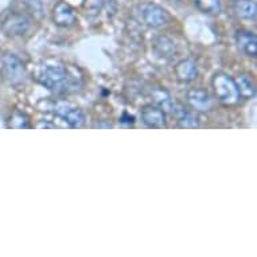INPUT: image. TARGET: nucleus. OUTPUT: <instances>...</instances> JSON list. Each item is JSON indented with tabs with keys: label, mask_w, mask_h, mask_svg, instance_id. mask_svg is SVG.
<instances>
[{
	"label": "nucleus",
	"mask_w": 257,
	"mask_h": 257,
	"mask_svg": "<svg viewBox=\"0 0 257 257\" xmlns=\"http://www.w3.org/2000/svg\"><path fill=\"white\" fill-rule=\"evenodd\" d=\"M34 78L55 94H66L81 89L80 78L70 73L62 63H43L35 69Z\"/></svg>",
	"instance_id": "nucleus-1"
},
{
	"label": "nucleus",
	"mask_w": 257,
	"mask_h": 257,
	"mask_svg": "<svg viewBox=\"0 0 257 257\" xmlns=\"http://www.w3.org/2000/svg\"><path fill=\"white\" fill-rule=\"evenodd\" d=\"M211 88L217 100L223 105H237L241 101V94L236 81L225 73H217L211 80Z\"/></svg>",
	"instance_id": "nucleus-2"
},
{
	"label": "nucleus",
	"mask_w": 257,
	"mask_h": 257,
	"mask_svg": "<svg viewBox=\"0 0 257 257\" xmlns=\"http://www.w3.org/2000/svg\"><path fill=\"white\" fill-rule=\"evenodd\" d=\"M139 15L142 21L152 29H160L169 25L170 14L163 7L155 3H143L139 6Z\"/></svg>",
	"instance_id": "nucleus-3"
},
{
	"label": "nucleus",
	"mask_w": 257,
	"mask_h": 257,
	"mask_svg": "<svg viewBox=\"0 0 257 257\" xmlns=\"http://www.w3.org/2000/svg\"><path fill=\"white\" fill-rule=\"evenodd\" d=\"M55 114H58L59 117L63 118L72 128H82L86 122V116L80 108L69 104L65 101L53 102V108Z\"/></svg>",
	"instance_id": "nucleus-4"
},
{
	"label": "nucleus",
	"mask_w": 257,
	"mask_h": 257,
	"mask_svg": "<svg viewBox=\"0 0 257 257\" xmlns=\"http://www.w3.org/2000/svg\"><path fill=\"white\" fill-rule=\"evenodd\" d=\"M31 23V19L25 14H10L2 23V29L5 30L6 34L11 37H22L29 33Z\"/></svg>",
	"instance_id": "nucleus-5"
},
{
	"label": "nucleus",
	"mask_w": 257,
	"mask_h": 257,
	"mask_svg": "<svg viewBox=\"0 0 257 257\" xmlns=\"http://www.w3.org/2000/svg\"><path fill=\"white\" fill-rule=\"evenodd\" d=\"M3 74L11 84L23 82L26 77V70L21 59L15 55H6L3 58Z\"/></svg>",
	"instance_id": "nucleus-6"
},
{
	"label": "nucleus",
	"mask_w": 257,
	"mask_h": 257,
	"mask_svg": "<svg viewBox=\"0 0 257 257\" xmlns=\"http://www.w3.org/2000/svg\"><path fill=\"white\" fill-rule=\"evenodd\" d=\"M51 19L54 22L55 26L58 27H72L77 22V17L74 10L70 5H68L66 2H58L57 5L53 7L51 11Z\"/></svg>",
	"instance_id": "nucleus-7"
},
{
	"label": "nucleus",
	"mask_w": 257,
	"mask_h": 257,
	"mask_svg": "<svg viewBox=\"0 0 257 257\" xmlns=\"http://www.w3.org/2000/svg\"><path fill=\"white\" fill-rule=\"evenodd\" d=\"M237 49L249 58H254L257 55V37L250 31L238 30L234 34Z\"/></svg>",
	"instance_id": "nucleus-8"
},
{
	"label": "nucleus",
	"mask_w": 257,
	"mask_h": 257,
	"mask_svg": "<svg viewBox=\"0 0 257 257\" xmlns=\"http://www.w3.org/2000/svg\"><path fill=\"white\" fill-rule=\"evenodd\" d=\"M187 102L193 109L198 112H207L213 106V98L203 89H191L187 93Z\"/></svg>",
	"instance_id": "nucleus-9"
},
{
	"label": "nucleus",
	"mask_w": 257,
	"mask_h": 257,
	"mask_svg": "<svg viewBox=\"0 0 257 257\" xmlns=\"http://www.w3.org/2000/svg\"><path fill=\"white\" fill-rule=\"evenodd\" d=\"M140 116H142V121L148 128H163V126H166V112L160 109L159 106H144L140 112Z\"/></svg>",
	"instance_id": "nucleus-10"
},
{
	"label": "nucleus",
	"mask_w": 257,
	"mask_h": 257,
	"mask_svg": "<svg viewBox=\"0 0 257 257\" xmlns=\"http://www.w3.org/2000/svg\"><path fill=\"white\" fill-rule=\"evenodd\" d=\"M174 73H175V78L179 82L187 84V82H191V81H194L197 78L198 66L193 59H183V61L177 63V66L174 69Z\"/></svg>",
	"instance_id": "nucleus-11"
},
{
	"label": "nucleus",
	"mask_w": 257,
	"mask_h": 257,
	"mask_svg": "<svg viewBox=\"0 0 257 257\" xmlns=\"http://www.w3.org/2000/svg\"><path fill=\"white\" fill-rule=\"evenodd\" d=\"M152 50L159 58L170 59L177 53V46L173 39H170L169 37H165V35H159L152 41Z\"/></svg>",
	"instance_id": "nucleus-12"
},
{
	"label": "nucleus",
	"mask_w": 257,
	"mask_h": 257,
	"mask_svg": "<svg viewBox=\"0 0 257 257\" xmlns=\"http://www.w3.org/2000/svg\"><path fill=\"white\" fill-rule=\"evenodd\" d=\"M232 10L244 21H256L257 6L253 0H233Z\"/></svg>",
	"instance_id": "nucleus-13"
},
{
	"label": "nucleus",
	"mask_w": 257,
	"mask_h": 257,
	"mask_svg": "<svg viewBox=\"0 0 257 257\" xmlns=\"http://www.w3.org/2000/svg\"><path fill=\"white\" fill-rule=\"evenodd\" d=\"M171 114H174L177 117V121L179 126L182 128H197L199 125L198 120L193 116V113H190L189 110H186L185 108L179 104H175Z\"/></svg>",
	"instance_id": "nucleus-14"
},
{
	"label": "nucleus",
	"mask_w": 257,
	"mask_h": 257,
	"mask_svg": "<svg viewBox=\"0 0 257 257\" xmlns=\"http://www.w3.org/2000/svg\"><path fill=\"white\" fill-rule=\"evenodd\" d=\"M234 81H236L237 86H238L241 97L253 98L256 96V85H254V81H253L252 76L244 73V74H240L238 78Z\"/></svg>",
	"instance_id": "nucleus-15"
},
{
	"label": "nucleus",
	"mask_w": 257,
	"mask_h": 257,
	"mask_svg": "<svg viewBox=\"0 0 257 257\" xmlns=\"http://www.w3.org/2000/svg\"><path fill=\"white\" fill-rule=\"evenodd\" d=\"M152 100L156 106H159L160 109L165 110V112H173L174 106L177 102L173 101V98L170 96L169 93L163 90V89H155L152 90Z\"/></svg>",
	"instance_id": "nucleus-16"
},
{
	"label": "nucleus",
	"mask_w": 257,
	"mask_h": 257,
	"mask_svg": "<svg viewBox=\"0 0 257 257\" xmlns=\"http://www.w3.org/2000/svg\"><path fill=\"white\" fill-rule=\"evenodd\" d=\"M195 9L207 15H218L221 13V0H193Z\"/></svg>",
	"instance_id": "nucleus-17"
},
{
	"label": "nucleus",
	"mask_w": 257,
	"mask_h": 257,
	"mask_svg": "<svg viewBox=\"0 0 257 257\" xmlns=\"http://www.w3.org/2000/svg\"><path fill=\"white\" fill-rule=\"evenodd\" d=\"M9 126H11V128H19V130H22V128H30V120L25 113L15 112L13 114V117H11Z\"/></svg>",
	"instance_id": "nucleus-18"
},
{
	"label": "nucleus",
	"mask_w": 257,
	"mask_h": 257,
	"mask_svg": "<svg viewBox=\"0 0 257 257\" xmlns=\"http://www.w3.org/2000/svg\"><path fill=\"white\" fill-rule=\"evenodd\" d=\"M84 9L86 10V15H97L101 10V2L100 0H85Z\"/></svg>",
	"instance_id": "nucleus-19"
},
{
	"label": "nucleus",
	"mask_w": 257,
	"mask_h": 257,
	"mask_svg": "<svg viewBox=\"0 0 257 257\" xmlns=\"http://www.w3.org/2000/svg\"><path fill=\"white\" fill-rule=\"evenodd\" d=\"M112 124L110 122H96L94 124V128H112Z\"/></svg>",
	"instance_id": "nucleus-20"
},
{
	"label": "nucleus",
	"mask_w": 257,
	"mask_h": 257,
	"mask_svg": "<svg viewBox=\"0 0 257 257\" xmlns=\"http://www.w3.org/2000/svg\"><path fill=\"white\" fill-rule=\"evenodd\" d=\"M38 128H55V125H53V124H49V122H39Z\"/></svg>",
	"instance_id": "nucleus-21"
},
{
	"label": "nucleus",
	"mask_w": 257,
	"mask_h": 257,
	"mask_svg": "<svg viewBox=\"0 0 257 257\" xmlns=\"http://www.w3.org/2000/svg\"><path fill=\"white\" fill-rule=\"evenodd\" d=\"M173 2H177V3H181V2H183V0H173Z\"/></svg>",
	"instance_id": "nucleus-22"
}]
</instances>
